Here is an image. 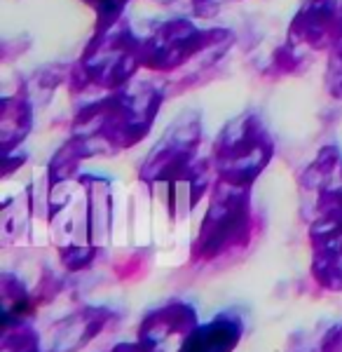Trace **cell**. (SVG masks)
Instances as JSON below:
<instances>
[{
	"label": "cell",
	"instance_id": "6da1fadb",
	"mask_svg": "<svg viewBox=\"0 0 342 352\" xmlns=\"http://www.w3.org/2000/svg\"><path fill=\"white\" fill-rule=\"evenodd\" d=\"M242 338V324L235 317L220 315L204 327L192 329L181 352H232Z\"/></svg>",
	"mask_w": 342,
	"mask_h": 352
},
{
	"label": "cell",
	"instance_id": "7a4b0ae2",
	"mask_svg": "<svg viewBox=\"0 0 342 352\" xmlns=\"http://www.w3.org/2000/svg\"><path fill=\"white\" fill-rule=\"evenodd\" d=\"M195 327V315L190 308H167L159 310L155 315H150L148 320L141 324L139 340H144L148 345H157L159 340H164L167 336L174 333H190V329Z\"/></svg>",
	"mask_w": 342,
	"mask_h": 352
},
{
	"label": "cell",
	"instance_id": "3957f363",
	"mask_svg": "<svg viewBox=\"0 0 342 352\" xmlns=\"http://www.w3.org/2000/svg\"><path fill=\"white\" fill-rule=\"evenodd\" d=\"M10 336V331H5ZM16 340V350H12L10 345H5L3 352H40L38 348V338L33 336V331H28V329H19V331L12 336Z\"/></svg>",
	"mask_w": 342,
	"mask_h": 352
},
{
	"label": "cell",
	"instance_id": "277c9868",
	"mask_svg": "<svg viewBox=\"0 0 342 352\" xmlns=\"http://www.w3.org/2000/svg\"><path fill=\"white\" fill-rule=\"evenodd\" d=\"M113 352H155V345H148L144 340H139V343H134V345H119V348H115Z\"/></svg>",
	"mask_w": 342,
	"mask_h": 352
}]
</instances>
